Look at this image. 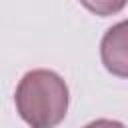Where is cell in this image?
Instances as JSON below:
<instances>
[{
	"label": "cell",
	"mask_w": 128,
	"mask_h": 128,
	"mask_svg": "<svg viewBox=\"0 0 128 128\" xmlns=\"http://www.w3.org/2000/svg\"><path fill=\"white\" fill-rule=\"evenodd\" d=\"M68 100L64 78L46 68L26 72L14 94L16 110L30 128H56L66 118Z\"/></svg>",
	"instance_id": "6da1fadb"
},
{
	"label": "cell",
	"mask_w": 128,
	"mask_h": 128,
	"mask_svg": "<svg viewBox=\"0 0 128 128\" xmlns=\"http://www.w3.org/2000/svg\"><path fill=\"white\" fill-rule=\"evenodd\" d=\"M100 60L110 74L128 78V18L104 32L100 40Z\"/></svg>",
	"instance_id": "7a4b0ae2"
},
{
	"label": "cell",
	"mask_w": 128,
	"mask_h": 128,
	"mask_svg": "<svg viewBox=\"0 0 128 128\" xmlns=\"http://www.w3.org/2000/svg\"><path fill=\"white\" fill-rule=\"evenodd\" d=\"M78 2L96 16H112V14H118L128 0H78Z\"/></svg>",
	"instance_id": "3957f363"
},
{
	"label": "cell",
	"mask_w": 128,
	"mask_h": 128,
	"mask_svg": "<svg viewBox=\"0 0 128 128\" xmlns=\"http://www.w3.org/2000/svg\"><path fill=\"white\" fill-rule=\"evenodd\" d=\"M84 128H126L122 122H118V120H110V118H98V120H94V122H90V124H86Z\"/></svg>",
	"instance_id": "277c9868"
}]
</instances>
